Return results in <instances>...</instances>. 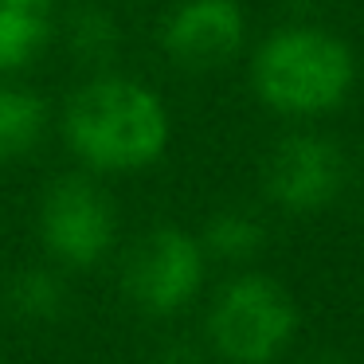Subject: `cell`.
<instances>
[{
    "label": "cell",
    "mask_w": 364,
    "mask_h": 364,
    "mask_svg": "<svg viewBox=\"0 0 364 364\" xmlns=\"http://www.w3.org/2000/svg\"><path fill=\"white\" fill-rule=\"evenodd\" d=\"M267 243V231L262 223L255 220L251 212H239V208H228V212H215L204 228V239L200 247L212 251L215 259L223 262H243V259H255Z\"/></svg>",
    "instance_id": "30bf717a"
},
{
    "label": "cell",
    "mask_w": 364,
    "mask_h": 364,
    "mask_svg": "<svg viewBox=\"0 0 364 364\" xmlns=\"http://www.w3.org/2000/svg\"><path fill=\"white\" fill-rule=\"evenodd\" d=\"M43 243L67 267H95L114 247V208L87 176H63L48 188L40 212Z\"/></svg>",
    "instance_id": "5b68a950"
},
{
    "label": "cell",
    "mask_w": 364,
    "mask_h": 364,
    "mask_svg": "<svg viewBox=\"0 0 364 364\" xmlns=\"http://www.w3.org/2000/svg\"><path fill=\"white\" fill-rule=\"evenodd\" d=\"M9 306L16 309L20 317H28V321H51V317H59V309L67 306V290L55 274H48V270H24V274L12 278Z\"/></svg>",
    "instance_id": "8fae6325"
},
{
    "label": "cell",
    "mask_w": 364,
    "mask_h": 364,
    "mask_svg": "<svg viewBox=\"0 0 364 364\" xmlns=\"http://www.w3.org/2000/svg\"><path fill=\"white\" fill-rule=\"evenodd\" d=\"M204 282V247L176 228H153L129 247L122 286L145 314H176Z\"/></svg>",
    "instance_id": "277c9868"
},
{
    "label": "cell",
    "mask_w": 364,
    "mask_h": 364,
    "mask_svg": "<svg viewBox=\"0 0 364 364\" xmlns=\"http://www.w3.org/2000/svg\"><path fill=\"white\" fill-rule=\"evenodd\" d=\"M255 90L278 114H325L353 90L356 63L345 40L321 28H282L255 55Z\"/></svg>",
    "instance_id": "7a4b0ae2"
},
{
    "label": "cell",
    "mask_w": 364,
    "mask_h": 364,
    "mask_svg": "<svg viewBox=\"0 0 364 364\" xmlns=\"http://www.w3.org/2000/svg\"><path fill=\"white\" fill-rule=\"evenodd\" d=\"M51 40V0H0V71H20Z\"/></svg>",
    "instance_id": "ba28073f"
},
{
    "label": "cell",
    "mask_w": 364,
    "mask_h": 364,
    "mask_svg": "<svg viewBox=\"0 0 364 364\" xmlns=\"http://www.w3.org/2000/svg\"><path fill=\"white\" fill-rule=\"evenodd\" d=\"M298 329V306L282 282L267 274H243L223 286L208 317V337L231 364H267L290 345Z\"/></svg>",
    "instance_id": "3957f363"
},
{
    "label": "cell",
    "mask_w": 364,
    "mask_h": 364,
    "mask_svg": "<svg viewBox=\"0 0 364 364\" xmlns=\"http://www.w3.org/2000/svg\"><path fill=\"white\" fill-rule=\"evenodd\" d=\"M48 129V102L24 87H0V165L20 161Z\"/></svg>",
    "instance_id": "9c48e42d"
},
{
    "label": "cell",
    "mask_w": 364,
    "mask_h": 364,
    "mask_svg": "<svg viewBox=\"0 0 364 364\" xmlns=\"http://www.w3.org/2000/svg\"><path fill=\"white\" fill-rule=\"evenodd\" d=\"M71 32H75V48L87 59H106L114 51V24L102 12H82V16H75Z\"/></svg>",
    "instance_id": "7c38bea8"
},
{
    "label": "cell",
    "mask_w": 364,
    "mask_h": 364,
    "mask_svg": "<svg viewBox=\"0 0 364 364\" xmlns=\"http://www.w3.org/2000/svg\"><path fill=\"white\" fill-rule=\"evenodd\" d=\"M345 184V157L321 134H290L274 145L262 188L286 212H317L333 204Z\"/></svg>",
    "instance_id": "8992f818"
},
{
    "label": "cell",
    "mask_w": 364,
    "mask_h": 364,
    "mask_svg": "<svg viewBox=\"0 0 364 364\" xmlns=\"http://www.w3.org/2000/svg\"><path fill=\"white\" fill-rule=\"evenodd\" d=\"M247 40L235 0H184L165 24V51L188 71H212L239 55Z\"/></svg>",
    "instance_id": "52a82bcc"
},
{
    "label": "cell",
    "mask_w": 364,
    "mask_h": 364,
    "mask_svg": "<svg viewBox=\"0 0 364 364\" xmlns=\"http://www.w3.org/2000/svg\"><path fill=\"white\" fill-rule=\"evenodd\" d=\"M67 141L87 165L102 173H134L165 153L168 114L145 82L106 75L87 87L67 106Z\"/></svg>",
    "instance_id": "6da1fadb"
}]
</instances>
